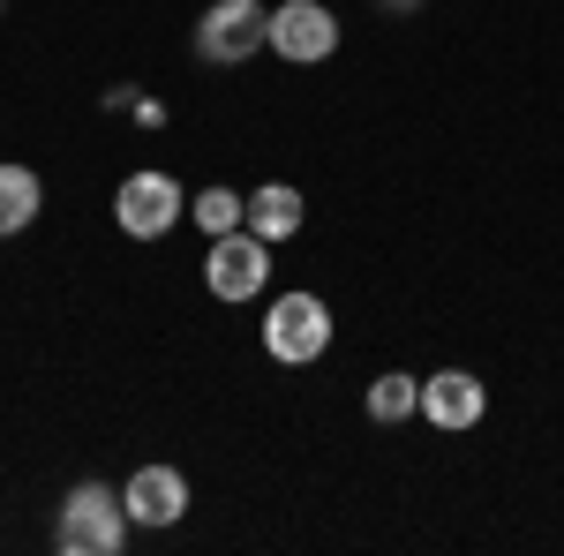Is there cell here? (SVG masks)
I'll return each mask as SVG.
<instances>
[{
    "mask_svg": "<svg viewBox=\"0 0 564 556\" xmlns=\"http://www.w3.org/2000/svg\"><path fill=\"white\" fill-rule=\"evenodd\" d=\"M129 504H121V489H106V481H84V489H68V504H61V526H53V542L61 556H113L129 542Z\"/></svg>",
    "mask_w": 564,
    "mask_h": 556,
    "instance_id": "cell-1",
    "label": "cell"
},
{
    "mask_svg": "<svg viewBox=\"0 0 564 556\" xmlns=\"http://www.w3.org/2000/svg\"><path fill=\"white\" fill-rule=\"evenodd\" d=\"M324 346H332V308H324V294H279L263 308V353L271 361L308 369V361H324Z\"/></svg>",
    "mask_w": 564,
    "mask_h": 556,
    "instance_id": "cell-2",
    "label": "cell"
},
{
    "mask_svg": "<svg viewBox=\"0 0 564 556\" xmlns=\"http://www.w3.org/2000/svg\"><path fill=\"white\" fill-rule=\"evenodd\" d=\"M263 45H271V15H263V0H212L204 23H196V53L218 61V68L257 61Z\"/></svg>",
    "mask_w": 564,
    "mask_h": 556,
    "instance_id": "cell-3",
    "label": "cell"
},
{
    "mask_svg": "<svg viewBox=\"0 0 564 556\" xmlns=\"http://www.w3.org/2000/svg\"><path fill=\"white\" fill-rule=\"evenodd\" d=\"M263 279H271V241L249 233V226H234V233H218L212 257H204V286L218 301H257Z\"/></svg>",
    "mask_w": 564,
    "mask_h": 556,
    "instance_id": "cell-4",
    "label": "cell"
},
{
    "mask_svg": "<svg viewBox=\"0 0 564 556\" xmlns=\"http://www.w3.org/2000/svg\"><path fill=\"white\" fill-rule=\"evenodd\" d=\"M181 211H188V196H181L174 173H129V181L113 188V226H121L129 241H159Z\"/></svg>",
    "mask_w": 564,
    "mask_h": 556,
    "instance_id": "cell-5",
    "label": "cell"
},
{
    "mask_svg": "<svg viewBox=\"0 0 564 556\" xmlns=\"http://www.w3.org/2000/svg\"><path fill=\"white\" fill-rule=\"evenodd\" d=\"M271 53L294 61V68H316L339 53V15L324 0H279L271 8Z\"/></svg>",
    "mask_w": 564,
    "mask_h": 556,
    "instance_id": "cell-6",
    "label": "cell"
},
{
    "mask_svg": "<svg viewBox=\"0 0 564 556\" xmlns=\"http://www.w3.org/2000/svg\"><path fill=\"white\" fill-rule=\"evenodd\" d=\"M422 414H430L436 428H475L481 414H489V391H481V377H467V369H436V377H422Z\"/></svg>",
    "mask_w": 564,
    "mask_h": 556,
    "instance_id": "cell-7",
    "label": "cell"
},
{
    "mask_svg": "<svg viewBox=\"0 0 564 556\" xmlns=\"http://www.w3.org/2000/svg\"><path fill=\"white\" fill-rule=\"evenodd\" d=\"M121 504H129L135 526H174V519L188 512V481H181L174 467H135L129 489H121Z\"/></svg>",
    "mask_w": 564,
    "mask_h": 556,
    "instance_id": "cell-8",
    "label": "cell"
},
{
    "mask_svg": "<svg viewBox=\"0 0 564 556\" xmlns=\"http://www.w3.org/2000/svg\"><path fill=\"white\" fill-rule=\"evenodd\" d=\"M302 218H308V204H302V188L294 181H263L257 196H249V233H263V241H286V233H302Z\"/></svg>",
    "mask_w": 564,
    "mask_h": 556,
    "instance_id": "cell-9",
    "label": "cell"
},
{
    "mask_svg": "<svg viewBox=\"0 0 564 556\" xmlns=\"http://www.w3.org/2000/svg\"><path fill=\"white\" fill-rule=\"evenodd\" d=\"M39 204H45L39 173H31V166H0V241L23 233V226L39 218Z\"/></svg>",
    "mask_w": 564,
    "mask_h": 556,
    "instance_id": "cell-10",
    "label": "cell"
},
{
    "mask_svg": "<svg viewBox=\"0 0 564 556\" xmlns=\"http://www.w3.org/2000/svg\"><path fill=\"white\" fill-rule=\"evenodd\" d=\"M406 414H422V377H399V369H384L377 384H369V422H406Z\"/></svg>",
    "mask_w": 564,
    "mask_h": 556,
    "instance_id": "cell-11",
    "label": "cell"
},
{
    "mask_svg": "<svg viewBox=\"0 0 564 556\" xmlns=\"http://www.w3.org/2000/svg\"><path fill=\"white\" fill-rule=\"evenodd\" d=\"M188 218L218 241V233H234V226L249 218V196H234V188H204V196H188Z\"/></svg>",
    "mask_w": 564,
    "mask_h": 556,
    "instance_id": "cell-12",
    "label": "cell"
},
{
    "mask_svg": "<svg viewBox=\"0 0 564 556\" xmlns=\"http://www.w3.org/2000/svg\"><path fill=\"white\" fill-rule=\"evenodd\" d=\"M384 8H391V15H414V8H422V0H384Z\"/></svg>",
    "mask_w": 564,
    "mask_h": 556,
    "instance_id": "cell-13",
    "label": "cell"
}]
</instances>
